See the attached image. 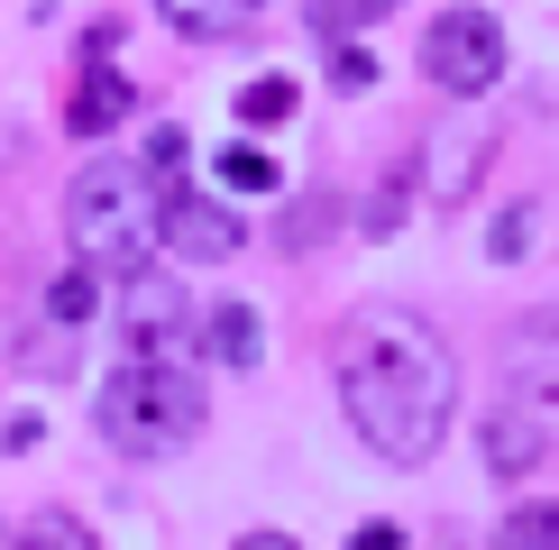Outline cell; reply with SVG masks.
<instances>
[{"label":"cell","mask_w":559,"mask_h":550,"mask_svg":"<svg viewBox=\"0 0 559 550\" xmlns=\"http://www.w3.org/2000/svg\"><path fill=\"white\" fill-rule=\"evenodd\" d=\"M340 412L385 468H423L450 441L459 412V367L431 321L413 312H358L340 331Z\"/></svg>","instance_id":"obj_1"},{"label":"cell","mask_w":559,"mask_h":550,"mask_svg":"<svg viewBox=\"0 0 559 550\" xmlns=\"http://www.w3.org/2000/svg\"><path fill=\"white\" fill-rule=\"evenodd\" d=\"M92 431L120 458H175L202 431V385L175 358H120L92 395Z\"/></svg>","instance_id":"obj_2"},{"label":"cell","mask_w":559,"mask_h":550,"mask_svg":"<svg viewBox=\"0 0 559 550\" xmlns=\"http://www.w3.org/2000/svg\"><path fill=\"white\" fill-rule=\"evenodd\" d=\"M166 220V183L147 175V156H92L74 175V193H64V239L83 248V258H120L138 266L147 258V229Z\"/></svg>","instance_id":"obj_3"},{"label":"cell","mask_w":559,"mask_h":550,"mask_svg":"<svg viewBox=\"0 0 559 550\" xmlns=\"http://www.w3.org/2000/svg\"><path fill=\"white\" fill-rule=\"evenodd\" d=\"M423 74H431V92H450V101L496 92V74H504V28H496L486 10L431 19V37H423Z\"/></svg>","instance_id":"obj_4"},{"label":"cell","mask_w":559,"mask_h":550,"mask_svg":"<svg viewBox=\"0 0 559 550\" xmlns=\"http://www.w3.org/2000/svg\"><path fill=\"white\" fill-rule=\"evenodd\" d=\"M183 285H175V258H138L120 266V331H129V358H166L183 339Z\"/></svg>","instance_id":"obj_5"},{"label":"cell","mask_w":559,"mask_h":550,"mask_svg":"<svg viewBox=\"0 0 559 550\" xmlns=\"http://www.w3.org/2000/svg\"><path fill=\"white\" fill-rule=\"evenodd\" d=\"M166 258L175 266H221V258H239V212H229V202H202V193H166Z\"/></svg>","instance_id":"obj_6"},{"label":"cell","mask_w":559,"mask_h":550,"mask_svg":"<svg viewBox=\"0 0 559 550\" xmlns=\"http://www.w3.org/2000/svg\"><path fill=\"white\" fill-rule=\"evenodd\" d=\"M504 385H514V404L532 412H559V312H542L532 331H514L504 339Z\"/></svg>","instance_id":"obj_7"},{"label":"cell","mask_w":559,"mask_h":550,"mask_svg":"<svg viewBox=\"0 0 559 550\" xmlns=\"http://www.w3.org/2000/svg\"><path fill=\"white\" fill-rule=\"evenodd\" d=\"M193 349L212 367H239V376H248V367L266 358V331H258L248 303H212V312H193Z\"/></svg>","instance_id":"obj_8"},{"label":"cell","mask_w":559,"mask_h":550,"mask_svg":"<svg viewBox=\"0 0 559 550\" xmlns=\"http://www.w3.org/2000/svg\"><path fill=\"white\" fill-rule=\"evenodd\" d=\"M486 468L496 477H523V468H542V450H550V422H532L523 404H504V412H486Z\"/></svg>","instance_id":"obj_9"},{"label":"cell","mask_w":559,"mask_h":550,"mask_svg":"<svg viewBox=\"0 0 559 550\" xmlns=\"http://www.w3.org/2000/svg\"><path fill=\"white\" fill-rule=\"evenodd\" d=\"M129 110H138V83L110 74V64H83V92H74V110H64V120H74V138H110Z\"/></svg>","instance_id":"obj_10"},{"label":"cell","mask_w":559,"mask_h":550,"mask_svg":"<svg viewBox=\"0 0 559 550\" xmlns=\"http://www.w3.org/2000/svg\"><path fill=\"white\" fill-rule=\"evenodd\" d=\"M477 156H486V129H468V138H459V129H440L431 138V202H459V193H468V183H477Z\"/></svg>","instance_id":"obj_11"},{"label":"cell","mask_w":559,"mask_h":550,"mask_svg":"<svg viewBox=\"0 0 559 550\" xmlns=\"http://www.w3.org/2000/svg\"><path fill=\"white\" fill-rule=\"evenodd\" d=\"M156 10H166L183 37H239L248 19H258V0H156Z\"/></svg>","instance_id":"obj_12"},{"label":"cell","mask_w":559,"mask_h":550,"mask_svg":"<svg viewBox=\"0 0 559 550\" xmlns=\"http://www.w3.org/2000/svg\"><path fill=\"white\" fill-rule=\"evenodd\" d=\"M212 175H221V193H275V183H285V166H275L266 147H239V138L212 156Z\"/></svg>","instance_id":"obj_13"},{"label":"cell","mask_w":559,"mask_h":550,"mask_svg":"<svg viewBox=\"0 0 559 550\" xmlns=\"http://www.w3.org/2000/svg\"><path fill=\"white\" fill-rule=\"evenodd\" d=\"M385 10H404V0H312V37H331V46H348L358 28H377Z\"/></svg>","instance_id":"obj_14"},{"label":"cell","mask_w":559,"mask_h":550,"mask_svg":"<svg viewBox=\"0 0 559 550\" xmlns=\"http://www.w3.org/2000/svg\"><path fill=\"white\" fill-rule=\"evenodd\" d=\"M92 303H102V275H92V258H74L56 285H46V312H56L64 331H74V321H92Z\"/></svg>","instance_id":"obj_15"},{"label":"cell","mask_w":559,"mask_h":550,"mask_svg":"<svg viewBox=\"0 0 559 550\" xmlns=\"http://www.w3.org/2000/svg\"><path fill=\"white\" fill-rule=\"evenodd\" d=\"M239 120L248 129H275V120H294V74H258L239 92Z\"/></svg>","instance_id":"obj_16"},{"label":"cell","mask_w":559,"mask_h":550,"mask_svg":"<svg viewBox=\"0 0 559 550\" xmlns=\"http://www.w3.org/2000/svg\"><path fill=\"white\" fill-rule=\"evenodd\" d=\"M183 156H193L183 120H156V129H147V175H156V183H175V175H183Z\"/></svg>","instance_id":"obj_17"},{"label":"cell","mask_w":559,"mask_h":550,"mask_svg":"<svg viewBox=\"0 0 559 550\" xmlns=\"http://www.w3.org/2000/svg\"><path fill=\"white\" fill-rule=\"evenodd\" d=\"M504 550H559V504H523L504 523Z\"/></svg>","instance_id":"obj_18"},{"label":"cell","mask_w":559,"mask_h":550,"mask_svg":"<svg viewBox=\"0 0 559 550\" xmlns=\"http://www.w3.org/2000/svg\"><path fill=\"white\" fill-rule=\"evenodd\" d=\"M19 550H102V541H92L74 514H37L28 533H19Z\"/></svg>","instance_id":"obj_19"},{"label":"cell","mask_w":559,"mask_h":550,"mask_svg":"<svg viewBox=\"0 0 559 550\" xmlns=\"http://www.w3.org/2000/svg\"><path fill=\"white\" fill-rule=\"evenodd\" d=\"M331 83L340 92H367V83H377V56H367V46H331Z\"/></svg>","instance_id":"obj_20"},{"label":"cell","mask_w":559,"mask_h":550,"mask_svg":"<svg viewBox=\"0 0 559 550\" xmlns=\"http://www.w3.org/2000/svg\"><path fill=\"white\" fill-rule=\"evenodd\" d=\"M321 229H331V202H294L285 212V248H321Z\"/></svg>","instance_id":"obj_21"},{"label":"cell","mask_w":559,"mask_h":550,"mask_svg":"<svg viewBox=\"0 0 559 550\" xmlns=\"http://www.w3.org/2000/svg\"><path fill=\"white\" fill-rule=\"evenodd\" d=\"M486 248H496V258H504V266H514V258H523V248H532V202H514V212H504V220H496V239H486Z\"/></svg>","instance_id":"obj_22"},{"label":"cell","mask_w":559,"mask_h":550,"mask_svg":"<svg viewBox=\"0 0 559 550\" xmlns=\"http://www.w3.org/2000/svg\"><path fill=\"white\" fill-rule=\"evenodd\" d=\"M394 220H404V175H394V183H377V202H367V229H377V239H385Z\"/></svg>","instance_id":"obj_23"},{"label":"cell","mask_w":559,"mask_h":550,"mask_svg":"<svg viewBox=\"0 0 559 550\" xmlns=\"http://www.w3.org/2000/svg\"><path fill=\"white\" fill-rule=\"evenodd\" d=\"M37 441H46L37 412H10V422H0V450H37Z\"/></svg>","instance_id":"obj_24"},{"label":"cell","mask_w":559,"mask_h":550,"mask_svg":"<svg viewBox=\"0 0 559 550\" xmlns=\"http://www.w3.org/2000/svg\"><path fill=\"white\" fill-rule=\"evenodd\" d=\"M348 550H404V533H394V523H358V533H348Z\"/></svg>","instance_id":"obj_25"},{"label":"cell","mask_w":559,"mask_h":550,"mask_svg":"<svg viewBox=\"0 0 559 550\" xmlns=\"http://www.w3.org/2000/svg\"><path fill=\"white\" fill-rule=\"evenodd\" d=\"M239 550H302V541H285V533H248Z\"/></svg>","instance_id":"obj_26"},{"label":"cell","mask_w":559,"mask_h":550,"mask_svg":"<svg viewBox=\"0 0 559 550\" xmlns=\"http://www.w3.org/2000/svg\"><path fill=\"white\" fill-rule=\"evenodd\" d=\"M10 147H19V138H10V120H0V156H10Z\"/></svg>","instance_id":"obj_27"}]
</instances>
